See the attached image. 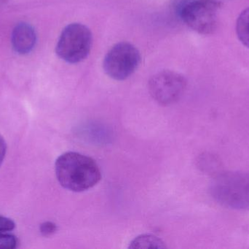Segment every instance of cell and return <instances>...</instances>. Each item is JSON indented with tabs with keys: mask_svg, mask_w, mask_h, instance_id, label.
<instances>
[{
	"mask_svg": "<svg viewBox=\"0 0 249 249\" xmlns=\"http://www.w3.org/2000/svg\"><path fill=\"white\" fill-rule=\"evenodd\" d=\"M57 179L64 188L75 192L95 187L102 178L97 163L89 156L77 152H67L57 159Z\"/></svg>",
	"mask_w": 249,
	"mask_h": 249,
	"instance_id": "1",
	"label": "cell"
},
{
	"mask_svg": "<svg viewBox=\"0 0 249 249\" xmlns=\"http://www.w3.org/2000/svg\"><path fill=\"white\" fill-rule=\"evenodd\" d=\"M210 193L216 202L229 209H249V172H228L215 177Z\"/></svg>",
	"mask_w": 249,
	"mask_h": 249,
	"instance_id": "2",
	"label": "cell"
},
{
	"mask_svg": "<svg viewBox=\"0 0 249 249\" xmlns=\"http://www.w3.org/2000/svg\"><path fill=\"white\" fill-rule=\"evenodd\" d=\"M92 45L93 35L90 29L82 23H70L61 32L55 52L66 62L77 64L89 57Z\"/></svg>",
	"mask_w": 249,
	"mask_h": 249,
	"instance_id": "3",
	"label": "cell"
},
{
	"mask_svg": "<svg viewBox=\"0 0 249 249\" xmlns=\"http://www.w3.org/2000/svg\"><path fill=\"white\" fill-rule=\"evenodd\" d=\"M222 7L219 0H190L180 19L195 32L212 35L217 29L218 15Z\"/></svg>",
	"mask_w": 249,
	"mask_h": 249,
	"instance_id": "4",
	"label": "cell"
},
{
	"mask_svg": "<svg viewBox=\"0 0 249 249\" xmlns=\"http://www.w3.org/2000/svg\"><path fill=\"white\" fill-rule=\"evenodd\" d=\"M141 62L139 50L127 42H118L105 56L103 67L111 78L124 80L135 73Z\"/></svg>",
	"mask_w": 249,
	"mask_h": 249,
	"instance_id": "5",
	"label": "cell"
},
{
	"mask_svg": "<svg viewBox=\"0 0 249 249\" xmlns=\"http://www.w3.org/2000/svg\"><path fill=\"white\" fill-rule=\"evenodd\" d=\"M187 80L182 75L171 70H163L152 76L149 82V93L162 105L177 102L184 93Z\"/></svg>",
	"mask_w": 249,
	"mask_h": 249,
	"instance_id": "6",
	"label": "cell"
},
{
	"mask_svg": "<svg viewBox=\"0 0 249 249\" xmlns=\"http://www.w3.org/2000/svg\"><path fill=\"white\" fill-rule=\"evenodd\" d=\"M36 35L35 29L29 23L16 25L12 32L11 43L13 50L18 54H29L35 48Z\"/></svg>",
	"mask_w": 249,
	"mask_h": 249,
	"instance_id": "7",
	"label": "cell"
},
{
	"mask_svg": "<svg viewBox=\"0 0 249 249\" xmlns=\"http://www.w3.org/2000/svg\"><path fill=\"white\" fill-rule=\"evenodd\" d=\"M166 246L162 240L158 237L152 235H142L135 238L130 244L129 249H165Z\"/></svg>",
	"mask_w": 249,
	"mask_h": 249,
	"instance_id": "8",
	"label": "cell"
},
{
	"mask_svg": "<svg viewBox=\"0 0 249 249\" xmlns=\"http://www.w3.org/2000/svg\"><path fill=\"white\" fill-rule=\"evenodd\" d=\"M236 33L243 45L249 48V7L238 16L236 23Z\"/></svg>",
	"mask_w": 249,
	"mask_h": 249,
	"instance_id": "9",
	"label": "cell"
},
{
	"mask_svg": "<svg viewBox=\"0 0 249 249\" xmlns=\"http://www.w3.org/2000/svg\"><path fill=\"white\" fill-rule=\"evenodd\" d=\"M18 240L14 235L0 232V249H14L17 247Z\"/></svg>",
	"mask_w": 249,
	"mask_h": 249,
	"instance_id": "10",
	"label": "cell"
},
{
	"mask_svg": "<svg viewBox=\"0 0 249 249\" xmlns=\"http://www.w3.org/2000/svg\"><path fill=\"white\" fill-rule=\"evenodd\" d=\"M16 224L12 219L0 216V232H7L14 230Z\"/></svg>",
	"mask_w": 249,
	"mask_h": 249,
	"instance_id": "11",
	"label": "cell"
},
{
	"mask_svg": "<svg viewBox=\"0 0 249 249\" xmlns=\"http://www.w3.org/2000/svg\"><path fill=\"white\" fill-rule=\"evenodd\" d=\"M56 230V225L51 222H44L40 226V232L44 236H50L55 233Z\"/></svg>",
	"mask_w": 249,
	"mask_h": 249,
	"instance_id": "12",
	"label": "cell"
},
{
	"mask_svg": "<svg viewBox=\"0 0 249 249\" xmlns=\"http://www.w3.org/2000/svg\"><path fill=\"white\" fill-rule=\"evenodd\" d=\"M190 0H174L172 2V7L177 16L180 19L181 12L184 10V7Z\"/></svg>",
	"mask_w": 249,
	"mask_h": 249,
	"instance_id": "13",
	"label": "cell"
},
{
	"mask_svg": "<svg viewBox=\"0 0 249 249\" xmlns=\"http://www.w3.org/2000/svg\"><path fill=\"white\" fill-rule=\"evenodd\" d=\"M6 151H7V145H6L5 140L0 135V166L5 157Z\"/></svg>",
	"mask_w": 249,
	"mask_h": 249,
	"instance_id": "14",
	"label": "cell"
},
{
	"mask_svg": "<svg viewBox=\"0 0 249 249\" xmlns=\"http://www.w3.org/2000/svg\"><path fill=\"white\" fill-rule=\"evenodd\" d=\"M9 0H0V5H1V4H5L6 2H7Z\"/></svg>",
	"mask_w": 249,
	"mask_h": 249,
	"instance_id": "15",
	"label": "cell"
}]
</instances>
